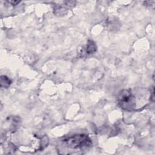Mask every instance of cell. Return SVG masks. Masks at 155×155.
<instances>
[{"mask_svg": "<svg viewBox=\"0 0 155 155\" xmlns=\"http://www.w3.org/2000/svg\"><path fill=\"white\" fill-rule=\"evenodd\" d=\"M62 142L67 147L73 150H84L90 148L92 145L91 139L84 134H78L65 137Z\"/></svg>", "mask_w": 155, "mask_h": 155, "instance_id": "cell-1", "label": "cell"}, {"mask_svg": "<svg viewBox=\"0 0 155 155\" xmlns=\"http://www.w3.org/2000/svg\"><path fill=\"white\" fill-rule=\"evenodd\" d=\"M119 107L127 111H131L136 107V99L130 90H123L117 96Z\"/></svg>", "mask_w": 155, "mask_h": 155, "instance_id": "cell-2", "label": "cell"}, {"mask_svg": "<svg viewBox=\"0 0 155 155\" xmlns=\"http://www.w3.org/2000/svg\"><path fill=\"white\" fill-rule=\"evenodd\" d=\"M97 50V46L95 42L92 40H88L85 48V53L87 54H93Z\"/></svg>", "mask_w": 155, "mask_h": 155, "instance_id": "cell-3", "label": "cell"}, {"mask_svg": "<svg viewBox=\"0 0 155 155\" xmlns=\"http://www.w3.org/2000/svg\"><path fill=\"white\" fill-rule=\"evenodd\" d=\"M12 84V81L5 75H2L1 76V87L2 88H7Z\"/></svg>", "mask_w": 155, "mask_h": 155, "instance_id": "cell-4", "label": "cell"}, {"mask_svg": "<svg viewBox=\"0 0 155 155\" xmlns=\"http://www.w3.org/2000/svg\"><path fill=\"white\" fill-rule=\"evenodd\" d=\"M7 2H8L9 4H12V5H16L18 3H19L20 1H8Z\"/></svg>", "mask_w": 155, "mask_h": 155, "instance_id": "cell-5", "label": "cell"}]
</instances>
